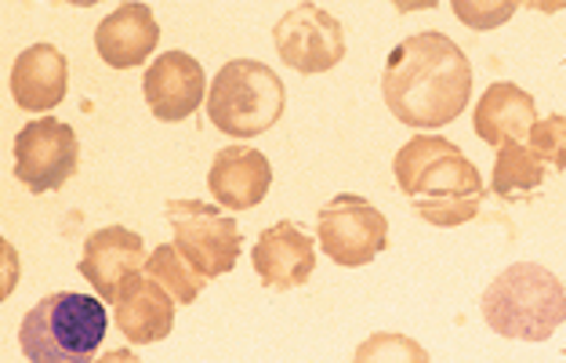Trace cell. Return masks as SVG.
<instances>
[{
    "mask_svg": "<svg viewBox=\"0 0 566 363\" xmlns=\"http://www.w3.org/2000/svg\"><path fill=\"white\" fill-rule=\"evenodd\" d=\"M381 98L396 121L415 132L454 124L472 98V66L465 51L436 30L407 37L385 59Z\"/></svg>",
    "mask_w": 566,
    "mask_h": 363,
    "instance_id": "cell-1",
    "label": "cell"
},
{
    "mask_svg": "<svg viewBox=\"0 0 566 363\" xmlns=\"http://www.w3.org/2000/svg\"><path fill=\"white\" fill-rule=\"evenodd\" d=\"M480 313L501 339L545 342L566 323V288L552 269L516 262L491 280L480 298Z\"/></svg>",
    "mask_w": 566,
    "mask_h": 363,
    "instance_id": "cell-2",
    "label": "cell"
},
{
    "mask_svg": "<svg viewBox=\"0 0 566 363\" xmlns=\"http://www.w3.org/2000/svg\"><path fill=\"white\" fill-rule=\"evenodd\" d=\"M106 328V302L98 294L55 291L22 317L19 349L30 363H95Z\"/></svg>",
    "mask_w": 566,
    "mask_h": 363,
    "instance_id": "cell-3",
    "label": "cell"
},
{
    "mask_svg": "<svg viewBox=\"0 0 566 363\" xmlns=\"http://www.w3.org/2000/svg\"><path fill=\"white\" fill-rule=\"evenodd\" d=\"M287 110V87L259 59H233L214 73L208 91V116L222 135L259 138L273 132Z\"/></svg>",
    "mask_w": 566,
    "mask_h": 363,
    "instance_id": "cell-4",
    "label": "cell"
},
{
    "mask_svg": "<svg viewBox=\"0 0 566 363\" xmlns=\"http://www.w3.org/2000/svg\"><path fill=\"white\" fill-rule=\"evenodd\" d=\"M164 215L175 229L178 255H182L200 277L214 280V277L233 272L243 237L233 218L222 215V207H211L203 200H167Z\"/></svg>",
    "mask_w": 566,
    "mask_h": 363,
    "instance_id": "cell-5",
    "label": "cell"
},
{
    "mask_svg": "<svg viewBox=\"0 0 566 363\" xmlns=\"http://www.w3.org/2000/svg\"><path fill=\"white\" fill-rule=\"evenodd\" d=\"M316 243L334 266L359 269L389 248V218L367 197L338 193L316 215Z\"/></svg>",
    "mask_w": 566,
    "mask_h": 363,
    "instance_id": "cell-6",
    "label": "cell"
},
{
    "mask_svg": "<svg viewBox=\"0 0 566 363\" xmlns=\"http://www.w3.org/2000/svg\"><path fill=\"white\" fill-rule=\"evenodd\" d=\"M273 48L280 62L302 76L331 73L345 59L342 22L319 4H298L273 25Z\"/></svg>",
    "mask_w": 566,
    "mask_h": 363,
    "instance_id": "cell-7",
    "label": "cell"
},
{
    "mask_svg": "<svg viewBox=\"0 0 566 363\" xmlns=\"http://www.w3.org/2000/svg\"><path fill=\"white\" fill-rule=\"evenodd\" d=\"M81 167V142L70 124L55 116L30 121L15 135V178L30 193H55Z\"/></svg>",
    "mask_w": 566,
    "mask_h": 363,
    "instance_id": "cell-8",
    "label": "cell"
},
{
    "mask_svg": "<svg viewBox=\"0 0 566 363\" xmlns=\"http://www.w3.org/2000/svg\"><path fill=\"white\" fill-rule=\"evenodd\" d=\"M410 204H415L418 218H424L429 226H440V229L465 226L480 215L483 178L465 153L454 149L450 157L436 160L429 172L421 175Z\"/></svg>",
    "mask_w": 566,
    "mask_h": 363,
    "instance_id": "cell-9",
    "label": "cell"
},
{
    "mask_svg": "<svg viewBox=\"0 0 566 363\" xmlns=\"http://www.w3.org/2000/svg\"><path fill=\"white\" fill-rule=\"evenodd\" d=\"M203 91H208V76L203 66L186 51H164L142 76V95L149 102V113L164 124H178L200 110Z\"/></svg>",
    "mask_w": 566,
    "mask_h": 363,
    "instance_id": "cell-10",
    "label": "cell"
},
{
    "mask_svg": "<svg viewBox=\"0 0 566 363\" xmlns=\"http://www.w3.org/2000/svg\"><path fill=\"white\" fill-rule=\"evenodd\" d=\"M146 243L135 229L127 226H102L84 240L81 255V277L92 283V291L106 305L117 302V291L127 277H135L146 266Z\"/></svg>",
    "mask_w": 566,
    "mask_h": 363,
    "instance_id": "cell-11",
    "label": "cell"
},
{
    "mask_svg": "<svg viewBox=\"0 0 566 363\" xmlns=\"http://www.w3.org/2000/svg\"><path fill=\"white\" fill-rule=\"evenodd\" d=\"M251 262L269 291H294L313 277L316 240L308 237L298 222L280 218V222L269 226L259 237V243L251 248Z\"/></svg>",
    "mask_w": 566,
    "mask_h": 363,
    "instance_id": "cell-12",
    "label": "cell"
},
{
    "mask_svg": "<svg viewBox=\"0 0 566 363\" xmlns=\"http://www.w3.org/2000/svg\"><path fill=\"white\" fill-rule=\"evenodd\" d=\"M175 309L178 302L167 294L149 272H135L124 280L113 302V323L127 342L135 345H157L175 328Z\"/></svg>",
    "mask_w": 566,
    "mask_h": 363,
    "instance_id": "cell-13",
    "label": "cell"
},
{
    "mask_svg": "<svg viewBox=\"0 0 566 363\" xmlns=\"http://www.w3.org/2000/svg\"><path fill=\"white\" fill-rule=\"evenodd\" d=\"M269 186H273V164H269L265 153L251 146H226L214 153L208 189L229 211H251V207H259Z\"/></svg>",
    "mask_w": 566,
    "mask_h": 363,
    "instance_id": "cell-14",
    "label": "cell"
},
{
    "mask_svg": "<svg viewBox=\"0 0 566 363\" xmlns=\"http://www.w3.org/2000/svg\"><path fill=\"white\" fill-rule=\"evenodd\" d=\"M70 62L55 44H30L11 66V98L25 113H48L66 98Z\"/></svg>",
    "mask_w": 566,
    "mask_h": 363,
    "instance_id": "cell-15",
    "label": "cell"
},
{
    "mask_svg": "<svg viewBox=\"0 0 566 363\" xmlns=\"http://www.w3.org/2000/svg\"><path fill=\"white\" fill-rule=\"evenodd\" d=\"M157 44H160V22L153 19L149 4H120L113 15L102 19L95 30L98 59L113 70L142 66Z\"/></svg>",
    "mask_w": 566,
    "mask_h": 363,
    "instance_id": "cell-16",
    "label": "cell"
},
{
    "mask_svg": "<svg viewBox=\"0 0 566 363\" xmlns=\"http://www.w3.org/2000/svg\"><path fill=\"white\" fill-rule=\"evenodd\" d=\"M537 124V102L526 95L520 84H509V81H497L483 91V98L475 102V116H472V127L486 146H512V142L531 138Z\"/></svg>",
    "mask_w": 566,
    "mask_h": 363,
    "instance_id": "cell-17",
    "label": "cell"
},
{
    "mask_svg": "<svg viewBox=\"0 0 566 363\" xmlns=\"http://www.w3.org/2000/svg\"><path fill=\"white\" fill-rule=\"evenodd\" d=\"M542 186H545V164L537 160L531 149L520 146V142L497 149L491 189L497 193L501 200H523V197H531V193L542 189Z\"/></svg>",
    "mask_w": 566,
    "mask_h": 363,
    "instance_id": "cell-18",
    "label": "cell"
},
{
    "mask_svg": "<svg viewBox=\"0 0 566 363\" xmlns=\"http://www.w3.org/2000/svg\"><path fill=\"white\" fill-rule=\"evenodd\" d=\"M146 272L178 305H192L200 298V291L208 288V277H200V272L178 255L175 243H160V248L146 258Z\"/></svg>",
    "mask_w": 566,
    "mask_h": 363,
    "instance_id": "cell-19",
    "label": "cell"
},
{
    "mask_svg": "<svg viewBox=\"0 0 566 363\" xmlns=\"http://www.w3.org/2000/svg\"><path fill=\"white\" fill-rule=\"evenodd\" d=\"M454 149H458L454 142L443 138V135H415V138H410L392 160V175H396V182H400L403 197H415L421 175L429 172L436 160L450 157Z\"/></svg>",
    "mask_w": 566,
    "mask_h": 363,
    "instance_id": "cell-20",
    "label": "cell"
},
{
    "mask_svg": "<svg viewBox=\"0 0 566 363\" xmlns=\"http://www.w3.org/2000/svg\"><path fill=\"white\" fill-rule=\"evenodd\" d=\"M353 363H429V353H424V345L410 339V334L378 331V334H367V342L356 345Z\"/></svg>",
    "mask_w": 566,
    "mask_h": 363,
    "instance_id": "cell-21",
    "label": "cell"
},
{
    "mask_svg": "<svg viewBox=\"0 0 566 363\" xmlns=\"http://www.w3.org/2000/svg\"><path fill=\"white\" fill-rule=\"evenodd\" d=\"M531 153L542 164L556 167V172H566V116L563 113H552L545 121L534 124Z\"/></svg>",
    "mask_w": 566,
    "mask_h": 363,
    "instance_id": "cell-22",
    "label": "cell"
},
{
    "mask_svg": "<svg viewBox=\"0 0 566 363\" xmlns=\"http://www.w3.org/2000/svg\"><path fill=\"white\" fill-rule=\"evenodd\" d=\"M454 15L469 25V30H494V25L509 22L516 15V4L512 0H501V4H472V0H454Z\"/></svg>",
    "mask_w": 566,
    "mask_h": 363,
    "instance_id": "cell-23",
    "label": "cell"
},
{
    "mask_svg": "<svg viewBox=\"0 0 566 363\" xmlns=\"http://www.w3.org/2000/svg\"><path fill=\"white\" fill-rule=\"evenodd\" d=\"M95 363H142V360L132 353V349H109V353L98 356Z\"/></svg>",
    "mask_w": 566,
    "mask_h": 363,
    "instance_id": "cell-24",
    "label": "cell"
}]
</instances>
